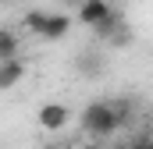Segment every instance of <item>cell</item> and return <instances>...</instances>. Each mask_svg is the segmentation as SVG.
Segmentation results:
<instances>
[{
    "label": "cell",
    "instance_id": "cell-7",
    "mask_svg": "<svg viewBox=\"0 0 153 149\" xmlns=\"http://www.w3.org/2000/svg\"><path fill=\"white\" fill-rule=\"evenodd\" d=\"M18 46H22V43H18V36H14L11 29H4V32H0V60L18 57Z\"/></svg>",
    "mask_w": 153,
    "mask_h": 149
},
{
    "label": "cell",
    "instance_id": "cell-9",
    "mask_svg": "<svg viewBox=\"0 0 153 149\" xmlns=\"http://www.w3.org/2000/svg\"><path fill=\"white\" fill-rule=\"evenodd\" d=\"M43 18H46V11H29V14H25V29L39 36V29H43Z\"/></svg>",
    "mask_w": 153,
    "mask_h": 149
},
{
    "label": "cell",
    "instance_id": "cell-2",
    "mask_svg": "<svg viewBox=\"0 0 153 149\" xmlns=\"http://www.w3.org/2000/svg\"><path fill=\"white\" fill-rule=\"evenodd\" d=\"M39 128L43 131H64L68 128V121H71V110H68V103H57V100H50V103H43L36 114Z\"/></svg>",
    "mask_w": 153,
    "mask_h": 149
},
{
    "label": "cell",
    "instance_id": "cell-13",
    "mask_svg": "<svg viewBox=\"0 0 153 149\" xmlns=\"http://www.w3.org/2000/svg\"><path fill=\"white\" fill-rule=\"evenodd\" d=\"M64 4H75V7H78V0H64Z\"/></svg>",
    "mask_w": 153,
    "mask_h": 149
},
{
    "label": "cell",
    "instance_id": "cell-4",
    "mask_svg": "<svg viewBox=\"0 0 153 149\" xmlns=\"http://www.w3.org/2000/svg\"><path fill=\"white\" fill-rule=\"evenodd\" d=\"M103 14H111V4L107 0H78V7H75V21L78 25H96Z\"/></svg>",
    "mask_w": 153,
    "mask_h": 149
},
{
    "label": "cell",
    "instance_id": "cell-11",
    "mask_svg": "<svg viewBox=\"0 0 153 149\" xmlns=\"http://www.w3.org/2000/svg\"><path fill=\"white\" fill-rule=\"evenodd\" d=\"M82 149H107V146H103L100 139H93V142H85V146H82Z\"/></svg>",
    "mask_w": 153,
    "mask_h": 149
},
{
    "label": "cell",
    "instance_id": "cell-14",
    "mask_svg": "<svg viewBox=\"0 0 153 149\" xmlns=\"http://www.w3.org/2000/svg\"><path fill=\"white\" fill-rule=\"evenodd\" d=\"M0 4H7V0H0Z\"/></svg>",
    "mask_w": 153,
    "mask_h": 149
},
{
    "label": "cell",
    "instance_id": "cell-1",
    "mask_svg": "<svg viewBox=\"0 0 153 149\" xmlns=\"http://www.w3.org/2000/svg\"><path fill=\"white\" fill-rule=\"evenodd\" d=\"M82 128L89 131V139H111L117 131V117H114V110H111V103H107V100L89 103L85 114H82Z\"/></svg>",
    "mask_w": 153,
    "mask_h": 149
},
{
    "label": "cell",
    "instance_id": "cell-10",
    "mask_svg": "<svg viewBox=\"0 0 153 149\" xmlns=\"http://www.w3.org/2000/svg\"><path fill=\"white\" fill-rule=\"evenodd\" d=\"M78 68H82L85 74H96V68H100L96 53H93V50H89V53H82V57H78Z\"/></svg>",
    "mask_w": 153,
    "mask_h": 149
},
{
    "label": "cell",
    "instance_id": "cell-3",
    "mask_svg": "<svg viewBox=\"0 0 153 149\" xmlns=\"http://www.w3.org/2000/svg\"><path fill=\"white\" fill-rule=\"evenodd\" d=\"M71 25H75V18H68V11H46L43 29H39V39L57 43V39H64L68 32H71Z\"/></svg>",
    "mask_w": 153,
    "mask_h": 149
},
{
    "label": "cell",
    "instance_id": "cell-8",
    "mask_svg": "<svg viewBox=\"0 0 153 149\" xmlns=\"http://www.w3.org/2000/svg\"><path fill=\"white\" fill-rule=\"evenodd\" d=\"M111 110H114V117H117V128L132 121V103H128V100H114V103H111Z\"/></svg>",
    "mask_w": 153,
    "mask_h": 149
},
{
    "label": "cell",
    "instance_id": "cell-5",
    "mask_svg": "<svg viewBox=\"0 0 153 149\" xmlns=\"http://www.w3.org/2000/svg\"><path fill=\"white\" fill-rule=\"evenodd\" d=\"M22 78H25V64H22L18 57H11V60H0V92L14 89Z\"/></svg>",
    "mask_w": 153,
    "mask_h": 149
},
{
    "label": "cell",
    "instance_id": "cell-6",
    "mask_svg": "<svg viewBox=\"0 0 153 149\" xmlns=\"http://www.w3.org/2000/svg\"><path fill=\"white\" fill-rule=\"evenodd\" d=\"M121 21H125V18H121V14H117L114 7H111V14H103V18H100L96 25H89V32H93V36L100 39V43H107V39H111V32H114V29L121 25Z\"/></svg>",
    "mask_w": 153,
    "mask_h": 149
},
{
    "label": "cell",
    "instance_id": "cell-12",
    "mask_svg": "<svg viewBox=\"0 0 153 149\" xmlns=\"http://www.w3.org/2000/svg\"><path fill=\"white\" fill-rule=\"evenodd\" d=\"M128 149H153V146L146 142V139H143V142H135V146H128Z\"/></svg>",
    "mask_w": 153,
    "mask_h": 149
}]
</instances>
